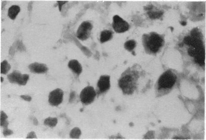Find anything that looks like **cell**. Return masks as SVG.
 <instances>
[{
	"label": "cell",
	"instance_id": "obj_1",
	"mask_svg": "<svg viewBox=\"0 0 206 140\" xmlns=\"http://www.w3.org/2000/svg\"><path fill=\"white\" fill-rule=\"evenodd\" d=\"M139 71L135 66L129 68L121 75L118 81L119 87L124 94H132L137 88Z\"/></svg>",
	"mask_w": 206,
	"mask_h": 140
},
{
	"label": "cell",
	"instance_id": "obj_2",
	"mask_svg": "<svg viewBox=\"0 0 206 140\" xmlns=\"http://www.w3.org/2000/svg\"><path fill=\"white\" fill-rule=\"evenodd\" d=\"M143 45L146 53L155 54L159 52L164 44L162 36L155 32L144 34L143 37Z\"/></svg>",
	"mask_w": 206,
	"mask_h": 140
},
{
	"label": "cell",
	"instance_id": "obj_3",
	"mask_svg": "<svg viewBox=\"0 0 206 140\" xmlns=\"http://www.w3.org/2000/svg\"><path fill=\"white\" fill-rule=\"evenodd\" d=\"M177 76L171 70H167L161 75L157 82L158 91H169L176 83Z\"/></svg>",
	"mask_w": 206,
	"mask_h": 140
},
{
	"label": "cell",
	"instance_id": "obj_4",
	"mask_svg": "<svg viewBox=\"0 0 206 140\" xmlns=\"http://www.w3.org/2000/svg\"><path fill=\"white\" fill-rule=\"evenodd\" d=\"M96 95L97 93L94 88L88 86L82 90L80 93V99L84 105H89L94 101Z\"/></svg>",
	"mask_w": 206,
	"mask_h": 140
},
{
	"label": "cell",
	"instance_id": "obj_5",
	"mask_svg": "<svg viewBox=\"0 0 206 140\" xmlns=\"http://www.w3.org/2000/svg\"><path fill=\"white\" fill-rule=\"evenodd\" d=\"M92 28L93 26L91 22H83L80 25L77 31L76 36L78 38L82 41L87 40L90 36Z\"/></svg>",
	"mask_w": 206,
	"mask_h": 140
},
{
	"label": "cell",
	"instance_id": "obj_6",
	"mask_svg": "<svg viewBox=\"0 0 206 140\" xmlns=\"http://www.w3.org/2000/svg\"><path fill=\"white\" fill-rule=\"evenodd\" d=\"M7 78L11 83L25 85L29 80V75L27 74H22L19 71L14 70L7 75Z\"/></svg>",
	"mask_w": 206,
	"mask_h": 140
},
{
	"label": "cell",
	"instance_id": "obj_7",
	"mask_svg": "<svg viewBox=\"0 0 206 140\" xmlns=\"http://www.w3.org/2000/svg\"><path fill=\"white\" fill-rule=\"evenodd\" d=\"M112 27L116 32L122 33L126 32L129 30L130 25L127 22L117 15L113 17Z\"/></svg>",
	"mask_w": 206,
	"mask_h": 140
},
{
	"label": "cell",
	"instance_id": "obj_8",
	"mask_svg": "<svg viewBox=\"0 0 206 140\" xmlns=\"http://www.w3.org/2000/svg\"><path fill=\"white\" fill-rule=\"evenodd\" d=\"M110 77L108 75H102L97 83V96L107 92L110 88Z\"/></svg>",
	"mask_w": 206,
	"mask_h": 140
},
{
	"label": "cell",
	"instance_id": "obj_9",
	"mask_svg": "<svg viewBox=\"0 0 206 140\" xmlns=\"http://www.w3.org/2000/svg\"><path fill=\"white\" fill-rule=\"evenodd\" d=\"M64 92L60 89L57 88L50 93L49 102L52 106H58L62 103L63 99Z\"/></svg>",
	"mask_w": 206,
	"mask_h": 140
},
{
	"label": "cell",
	"instance_id": "obj_10",
	"mask_svg": "<svg viewBox=\"0 0 206 140\" xmlns=\"http://www.w3.org/2000/svg\"><path fill=\"white\" fill-rule=\"evenodd\" d=\"M29 68L31 72L36 74L45 73L48 70L47 66L44 64L35 62L29 65Z\"/></svg>",
	"mask_w": 206,
	"mask_h": 140
},
{
	"label": "cell",
	"instance_id": "obj_11",
	"mask_svg": "<svg viewBox=\"0 0 206 140\" xmlns=\"http://www.w3.org/2000/svg\"><path fill=\"white\" fill-rule=\"evenodd\" d=\"M184 42L186 45L190 47L197 48L203 46V42L201 40L194 38L191 36L185 37L184 38Z\"/></svg>",
	"mask_w": 206,
	"mask_h": 140
},
{
	"label": "cell",
	"instance_id": "obj_12",
	"mask_svg": "<svg viewBox=\"0 0 206 140\" xmlns=\"http://www.w3.org/2000/svg\"><path fill=\"white\" fill-rule=\"evenodd\" d=\"M68 67L78 76L81 74L82 71V66L77 60H71L69 62Z\"/></svg>",
	"mask_w": 206,
	"mask_h": 140
},
{
	"label": "cell",
	"instance_id": "obj_13",
	"mask_svg": "<svg viewBox=\"0 0 206 140\" xmlns=\"http://www.w3.org/2000/svg\"><path fill=\"white\" fill-rule=\"evenodd\" d=\"M113 36V32L111 30H105L102 31L100 35V42L103 43L110 40Z\"/></svg>",
	"mask_w": 206,
	"mask_h": 140
},
{
	"label": "cell",
	"instance_id": "obj_14",
	"mask_svg": "<svg viewBox=\"0 0 206 140\" xmlns=\"http://www.w3.org/2000/svg\"><path fill=\"white\" fill-rule=\"evenodd\" d=\"M20 9L17 5H13L8 10L9 17L12 19H15L18 14L20 12Z\"/></svg>",
	"mask_w": 206,
	"mask_h": 140
},
{
	"label": "cell",
	"instance_id": "obj_15",
	"mask_svg": "<svg viewBox=\"0 0 206 140\" xmlns=\"http://www.w3.org/2000/svg\"><path fill=\"white\" fill-rule=\"evenodd\" d=\"M11 68V65L6 60H4L1 64V73L6 74Z\"/></svg>",
	"mask_w": 206,
	"mask_h": 140
},
{
	"label": "cell",
	"instance_id": "obj_16",
	"mask_svg": "<svg viewBox=\"0 0 206 140\" xmlns=\"http://www.w3.org/2000/svg\"><path fill=\"white\" fill-rule=\"evenodd\" d=\"M136 45V42L134 40H130L127 41L124 44V48L129 52H133Z\"/></svg>",
	"mask_w": 206,
	"mask_h": 140
},
{
	"label": "cell",
	"instance_id": "obj_17",
	"mask_svg": "<svg viewBox=\"0 0 206 140\" xmlns=\"http://www.w3.org/2000/svg\"><path fill=\"white\" fill-rule=\"evenodd\" d=\"M8 118L7 115L4 111L1 112V126L4 128L8 127V121H7Z\"/></svg>",
	"mask_w": 206,
	"mask_h": 140
},
{
	"label": "cell",
	"instance_id": "obj_18",
	"mask_svg": "<svg viewBox=\"0 0 206 140\" xmlns=\"http://www.w3.org/2000/svg\"><path fill=\"white\" fill-rule=\"evenodd\" d=\"M57 123V119L56 118L49 117V118H46L44 121V124L50 127H54L56 126Z\"/></svg>",
	"mask_w": 206,
	"mask_h": 140
},
{
	"label": "cell",
	"instance_id": "obj_19",
	"mask_svg": "<svg viewBox=\"0 0 206 140\" xmlns=\"http://www.w3.org/2000/svg\"><path fill=\"white\" fill-rule=\"evenodd\" d=\"M148 15L149 17L151 19H159L163 15V13L161 11H148Z\"/></svg>",
	"mask_w": 206,
	"mask_h": 140
},
{
	"label": "cell",
	"instance_id": "obj_20",
	"mask_svg": "<svg viewBox=\"0 0 206 140\" xmlns=\"http://www.w3.org/2000/svg\"><path fill=\"white\" fill-rule=\"evenodd\" d=\"M81 132L79 129L78 128H75L70 133V136L72 138H79L81 135Z\"/></svg>",
	"mask_w": 206,
	"mask_h": 140
},
{
	"label": "cell",
	"instance_id": "obj_21",
	"mask_svg": "<svg viewBox=\"0 0 206 140\" xmlns=\"http://www.w3.org/2000/svg\"><path fill=\"white\" fill-rule=\"evenodd\" d=\"M191 37L196 39H200V32L197 29H194L191 32Z\"/></svg>",
	"mask_w": 206,
	"mask_h": 140
},
{
	"label": "cell",
	"instance_id": "obj_22",
	"mask_svg": "<svg viewBox=\"0 0 206 140\" xmlns=\"http://www.w3.org/2000/svg\"><path fill=\"white\" fill-rule=\"evenodd\" d=\"M3 134L4 136H9L11 134H13V132L10 129H9L8 128H4Z\"/></svg>",
	"mask_w": 206,
	"mask_h": 140
},
{
	"label": "cell",
	"instance_id": "obj_23",
	"mask_svg": "<svg viewBox=\"0 0 206 140\" xmlns=\"http://www.w3.org/2000/svg\"><path fill=\"white\" fill-rule=\"evenodd\" d=\"M37 138L36 137V134L34 132H32L29 133L27 137V139H36Z\"/></svg>",
	"mask_w": 206,
	"mask_h": 140
},
{
	"label": "cell",
	"instance_id": "obj_24",
	"mask_svg": "<svg viewBox=\"0 0 206 140\" xmlns=\"http://www.w3.org/2000/svg\"><path fill=\"white\" fill-rule=\"evenodd\" d=\"M20 97L22 99H23L25 100L26 101L30 102L32 100V98H31V96H29L28 95H20Z\"/></svg>",
	"mask_w": 206,
	"mask_h": 140
},
{
	"label": "cell",
	"instance_id": "obj_25",
	"mask_svg": "<svg viewBox=\"0 0 206 140\" xmlns=\"http://www.w3.org/2000/svg\"><path fill=\"white\" fill-rule=\"evenodd\" d=\"M57 2H58V3L59 11H61L62 5H63L64 4H66V3L67 2V1H66V2H65V1H57Z\"/></svg>",
	"mask_w": 206,
	"mask_h": 140
},
{
	"label": "cell",
	"instance_id": "obj_26",
	"mask_svg": "<svg viewBox=\"0 0 206 140\" xmlns=\"http://www.w3.org/2000/svg\"><path fill=\"white\" fill-rule=\"evenodd\" d=\"M33 124H34V125H37L38 122L36 118H34L33 119Z\"/></svg>",
	"mask_w": 206,
	"mask_h": 140
},
{
	"label": "cell",
	"instance_id": "obj_27",
	"mask_svg": "<svg viewBox=\"0 0 206 140\" xmlns=\"http://www.w3.org/2000/svg\"><path fill=\"white\" fill-rule=\"evenodd\" d=\"M186 23H186V22H185V21H183V22H181V24H182V25H183V26L186 25Z\"/></svg>",
	"mask_w": 206,
	"mask_h": 140
},
{
	"label": "cell",
	"instance_id": "obj_28",
	"mask_svg": "<svg viewBox=\"0 0 206 140\" xmlns=\"http://www.w3.org/2000/svg\"><path fill=\"white\" fill-rule=\"evenodd\" d=\"M1 82H3V81H4V78L2 77H1Z\"/></svg>",
	"mask_w": 206,
	"mask_h": 140
}]
</instances>
